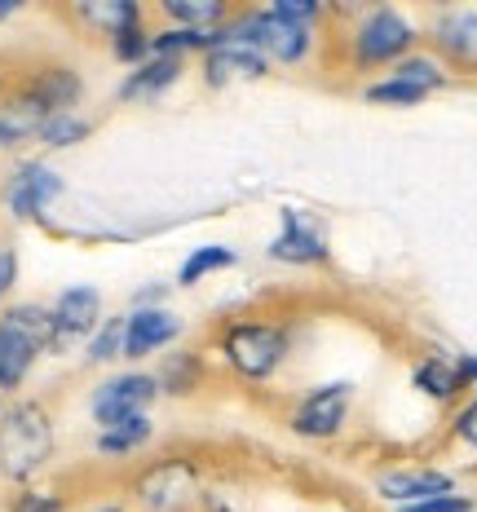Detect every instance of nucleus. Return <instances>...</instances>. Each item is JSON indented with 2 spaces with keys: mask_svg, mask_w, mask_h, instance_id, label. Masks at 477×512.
Masks as SVG:
<instances>
[{
  "mask_svg": "<svg viewBox=\"0 0 477 512\" xmlns=\"http://www.w3.org/2000/svg\"><path fill=\"white\" fill-rule=\"evenodd\" d=\"M424 98H429V93H420L416 84L394 80V76H380V80L363 84V102H371V106H389V111H407V106H420Z\"/></svg>",
  "mask_w": 477,
  "mask_h": 512,
  "instance_id": "bb28decb",
  "label": "nucleus"
},
{
  "mask_svg": "<svg viewBox=\"0 0 477 512\" xmlns=\"http://www.w3.org/2000/svg\"><path fill=\"white\" fill-rule=\"evenodd\" d=\"M155 420L151 415H133V420H120L111 429L93 433V455L98 460H137L142 451H151L155 442Z\"/></svg>",
  "mask_w": 477,
  "mask_h": 512,
  "instance_id": "6ab92c4d",
  "label": "nucleus"
},
{
  "mask_svg": "<svg viewBox=\"0 0 477 512\" xmlns=\"http://www.w3.org/2000/svg\"><path fill=\"white\" fill-rule=\"evenodd\" d=\"M349 76H371V71L398 67L407 53L424 49V31L416 18H407L394 5H363L354 9V23L341 36Z\"/></svg>",
  "mask_w": 477,
  "mask_h": 512,
  "instance_id": "7ed1b4c3",
  "label": "nucleus"
},
{
  "mask_svg": "<svg viewBox=\"0 0 477 512\" xmlns=\"http://www.w3.org/2000/svg\"><path fill=\"white\" fill-rule=\"evenodd\" d=\"M411 384H416L429 402H438V407H447V411H455L464 398H469V393L460 389V376H455L451 354H424V358H416V367H411Z\"/></svg>",
  "mask_w": 477,
  "mask_h": 512,
  "instance_id": "aec40b11",
  "label": "nucleus"
},
{
  "mask_svg": "<svg viewBox=\"0 0 477 512\" xmlns=\"http://www.w3.org/2000/svg\"><path fill=\"white\" fill-rule=\"evenodd\" d=\"M58 460V415L49 398L18 393L0 407V486H36Z\"/></svg>",
  "mask_w": 477,
  "mask_h": 512,
  "instance_id": "f257e3e1",
  "label": "nucleus"
},
{
  "mask_svg": "<svg viewBox=\"0 0 477 512\" xmlns=\"http://www.w3.org/2000/svg\"><path fill=\"white\" fill-rule=\"evenodd\" d=\"M182 336H186V318L173 305L124 309V362L164 358L168 349H177Z\"/></svg>",
  "mask_w": 477,
  "mask_h": 512,
  "instance_id": "ddd939ff",
  "label": "nucleus"
},
{
  "mask_svg": "<svg viewBox=\"0 0 477 512\" xmlns=\"http://www.w3.org/2000/svg\"><path fill=\"white\" fill-rule=\"evenodd\" d=\"M433 58L447 62V71H477V9H438L424 27Z\"/></svg>",
  "mask_w": 477,
  "mask_h": 512,
  "instance_id": "4468645a",
  "label": "nucleus"
},
{
  "mask_svg": "<svg viewBox=\"0 0 477 512\" xmlns=\"http://www.w3.org/2000/svg\"><path fill=\"white\" fill-rule=\"evenodd\" d=\"M151 23H137V27H124L120 36H111L106 40V53H111L115 62H120V67H142L146 58H151Z\"/></svg>",
  "mask_w": 477,
  "mask_h": 512,
  "instance_id": "cd10ccee",
  "label": "nucleus"
},
{
  "mask_svg": "<svg viewBox=\"0 0 477 512\" xmlns=\"http://www.w3.org/2000/svg\"><path fill=\"white\" fill-rule=\"evenodd\" d=\"M182 80H186V62H177V58H146L142 67L124 71V80L115 84V102H124V106L159 102L164 93H173Z\"/></svg>",
  "mask_w": 477,
  "mask_h": 512,
  "instance_id": "dca6fc26",
  "label": "nucleus"
},
{
  "mask_svg": "<svg viewBox=\"0 0 477 512\" xmlns=\"http://www.w3.org/2000/svg\"><path fill=\"white\" fill-rule=\"evenodd\" d=\"M53 314V332H58V358L71 349H84V340L102 327L106 318V296L93 283H67L58 296L49 301Z\"/></svg>",
  "mask_w": 477,
  "mask_h": 512,
  "instance_id": "9b49d317",
  "label": "nucleus"
},
{
  "mask_svg": "<svg viewBox=\"0 0 477 512\" xmlns=\"http://www.w3.org/2000/svg\"><path fill=\"white\" fill-rule=\"evenodd\" d=\"M84 512H133L124 499H106V504H93V508H84Z\"/></svg>",
  "mask_w": 477,
  "mask_h": 512,
  "instance_id": "f704fd0d",
  "label": "nucleus"
},
{
  "mask_svg": "<svg viewBox=\"0 0 477 512\" xmlns=\"http://www.w3.org/2000/svg\"><path fill=\"white\" fill-rule=\"evenodd\" d=\"M159 380V398H195L199 389L208 384V358L199 349H168L155 367Z\"/></svg>",
  "mask_w": 477,
  "mask_h": 512,
  "instance_id": "a211bd4d",
  "label": "nucleus"
},
{
  "mask_svg": "<svg viewBox=\"0 0 477 512\" xmlns=\"http://www.w3.org/2000/svg\"><path fill=\"white\" fill-rule=\"evenodd\" d=\"M296 345V327L288 318L252 314V318H226L212 327V354L243 384H270L288 367Z\"/></svg>",
  "mask_w": 477,
  "mask_h": 512,
  "instance_id": "f03ea898",
  "label": "nucleus"
},
{
  "mask_svg": "<svg viewBox=\"0 0 477 512\" xmlns=\"http://www.w3.org/2000/svg\"><path fill=\"white\" fill-rule=\"evenodd\" d=\"M67 14H71V23H76L80 31H89V36H98V40L120 36L124 27L151 23L142 0H80V5H71Z\"/></svg>",
  "mask_w": 477,
  "mask_h": 512,
  "instance_id": "f3484780",
  "label": "nucleus"
},
{
  "mask_svg": "<svg viewBox=\"0 0 477 512\" xmlns=\"http://www.w3.org/2000/svg\"><path fill=\"white\" fill-rule=\"evenodd\" d=\"M67 195V181L62 173L40 155H23L9 164L5 181H0V208L9 221L18 226H45L49 208Z\"/></svg>",
  "mask_w": 477,
  "mask_h": 512,
  "instance_id": "423d86ee",
  "label": "nucleus"
},
{
  "mask_svg": "<svg viewBox=\"0 0 477 512\" xmlns=\"http://www.w3.org/2000/svg\"><path fill=\"white\" fill-rule=\"evenodd\" d=\"M36 133H40V120H36V115L23 111V106H14L9 98L0 102V151L23 159L27 146H36Z\"/></svg>",
  "mask_w": 477,
  "mask_h": 512,
  "instance_id": "393cba45",
  "label": "nucleus"
},
{
  "mask_svg": "<svg viewBox=\"0 0 477 512\" xmlns=\"http://www.w3.org/2000/svg\"><path fill=\"white\" fill-rule=\"evenodd\" d=\"M394 512H477V499L469 495H442V499H424V504H407Z\"/></svg>",
  "mask_w": 477,
  "mask_h": 512,
  "instance_id": "2f4dec72",
  "label": "nucleus"
},
{
  "mask_svg": "<svg viewBox=\"0 0 477 512\" xmlns=\"http://www.w3.org/2000/svg\"><path fill=\"white\" fill-rule=\"evenodd\" d=\"M5 98L14 106H23V111H31L40 124H45L49 115L80 111L84 76H80V67H71V62L45 58V62H36L31 71H23V76H14V84H9Z\"/></svg>",
  "mask_w": 477,
  "mask_h": 512,
  "instance_id": "0eeeda50",
  "label": "nucleus"
},
{
  "mask_svg": "<svg viewBox=\"0 0 477 512\" xmlns=\"http://www.w3.org/2000/svg\"><path fill=\"white\" fill-rule=\"evenodd\" d=\"M98 133V120H89L84 111H62V115H49L36 133V146L40 151H76L89 137Z\"/></svg>",
  "mask_w": 477,
  "mask_h": 512,
  "instance_id": "5701e85b",
  "label": "nucleus"
},
{
  "mask_svg": "<svg viewBox=\"0 0 477 512\" xmlns=\"http://www.w3.org/2000/svg\"><path fill=\"white\" fill-rule=\"evenodd\" d=\"M204 495V464L186 451H173L137 468L129 477V499L124 504L133 512H195Z\"/></svg>",
  "mask_w": 477,
  "mask_h": 512,
  "instance_id": "39448f33",
  "label": "nucleus"
},
{
  "mask_svg": "<svg viewBox=\"0 0 477 512\" xmlns=\"http://www.w3.org/2000/svg\"><path fill=\"white\" fill-rule=\"evenodd\" d=\"M274 265H288V270H318V265L332 261V243H327V230L314 212L301 208H283L279 212V234L265 248Z\"/></svg>",
  "mask_w": 477,
  "mask_h": 512,
  "instance_id": "9d476101",
  "label": "nucleus"
},
{
  "mask_svg": "<svg viewBox=\"0 0 477 512\" xmlns=\"http://www.w3.org/2000/svg\"><path fill=\"white\" fill-rule=\"evenodd\" d=\"M239 5L230 0H159L155 14L164 18V27H190V31H217L235 18Z\"/></svg>",
  "mask_w": 477,
  "mask_h": 512,
  "instance_id": "412c9836",
  "label": "nucleus"
},
{
  "mask_svg": "<svg viewBox=\"0 0 477 512\" xmlns=\"http://www.w3.org/2000/svg\"><path fill=\"white\" fill-rule=\"evenodd\" d=\"M155 402H159L155 371L124 367V371H111L106 380L93 384V393H89V420L98 424V429H111V424L133 420V415H151Z\"/></svg>",
  "mask_w": 477,
  "mask_h": 512,
  "instance_id": "1a4fd4ad",
  "label": "nucleus"
},
{
  "mask_svg": "<svg viewBox=\"0 0 477 512\" xmlns=\"http://www.w3.org/2000/svg\"><path fill=\"white\" fill-rule=\"evenodd\" d=\"M71 499L67 490H53V486H23L5 499V512H67Z\"/></svg>",
  "mask_w": 477,
  "mask_h": 512,
  "instance_id": "c85d7f7f",
  "label": "nucleus"
},
{
  "mask_svg": "<svg viewBox=\"0 0 477 512\" xmlns=\"http://www.w3.org/2000/svg\"><path fill=\"white\" fill-rule=\"evenodd\" d=\"M40 358H58V332L45 301H9L0 309V398H18Z\"/></svg>",
  "mask_w": 477,
  "mask_h": 512,
  "instance_id": "20e7f679",
  "label": "nucleus"
},
{
  "mask_svg": "<svg viewBox=\"0 0 477 512\" xmlns=\"http://www.w3.org/2000/svg\"><path fill=\"white\" fill-rule=\"evenodd\" d=\"M18 279H23V256H18L14 243H0V309L14 301Z\"/></svg>",
  "mask_w": 477,
  "mask_h": 512,
  "instance_id": "7c9ffc66",
  "label": "nucleus"
},
{
  "mask_svg": "<svg viewBox=\"0 0 477 512\" xmlns=\"http://www.w3.org/2000/svg\"><path fill=\"white\" fill-rule=\"evenodd\" d=\"M349 411H354V384L327 380L305 389L288 411V433L301 442H332L349 429Z\"/></svg>",
  "mask_w": 477,
  "mask_h": 512,
  "instance_id": "6e6552de",
  "label": "nucleus"
},
{
  "mask_svg": "<svg viewBox=\"0 0 477 512\" xmlns=\"http://www.w3.org/2000/svg\"><path fill=\"white\" fill-rule=\"evenodd\" d=\"M455 362V376H460V389L473 393L477 389V354H451Z\"/></svg>",
  "mask_w": 477,
  "mask_h": 512,
  "instance_id": "72a5a7b5",
  "label": "nucleus"
},
{
  "mask_svg": "<svg viewBox=\"0 0 477 512\" xmlns=\"http://www.w3.org/2000/svg\"><path fill=\"white\" fill-rule=\"evenodd\" d=\"M168 292H173L168 283H146V287H137V292L129 296V309H155V305H168Z\"/></svg>",
  "mask_w": 477,
  "mask_h": 512,
  "instance_id": "473e14b6",
  "label": "nucleus"
},
{
  "mask_svg": "<svg viewBox=\"0 0 477 512\" xmlns=\"http://www.w3.org/2000/svg\"><path fill=\"white\" fill-rule=\"evenodd\" d=\"M239 265V252L230 243H199L186 252V261L177 265V287H199L212 274H226Z\"/></svg>",
  "mask_w": 477,
  "mask_h": 512,
  "instance_id": "4be33fe9",
  "label": "nucleus"
},
{
  "mask_svg": "<svg viewBox=\"0 0 477 512\" xmlns=\"http://www.w3.org/2000/svg\"><path fill=\"white\" fill-rule=\"evenodd\" d=\"M18 9H23V5H18V0H0V27H5L9 18L18 14Z\"/></svg>",
  "mask_w": 477,
  "mask_h": 512,
  "instance_id": "c9c22d12",
  "label": "nucleus"
},
{
  "mask_svg": "<svg viewBox=\"0 0 477 512\" xmlns=\"http://www.w3.org/2000/svg\"><path fill=\"white\" fill-rule=\"evenodd\" d=\"M371 490H376V499H385V504L407 508V504H424V499L460 495V477L438 464H398V468L376 473Z\"/></svg>",
  "mask_w": 477,
  "mask_h": 512,
  "instance_id": "f8f14e48",
  "label": "nucleus"
},
{
  "mask_svg": "<svg viewBox=\"0 0 477 512\" xmlns=\"http://www.w3.org/2000/svg\"><path fill=\"white\" fill-rule=\"evenodd\" d=\"M385 76L416 84V89H420V93H429V98H433V93H442V89H447V84L455 80L451 71H447V62H442V58H433L429 49L407 53V58H402L398 67H389V71H385Z\"/></svg>",
  "mask_w": 477,
  "mask_h": 512,
  "instance_id": "b1692460",
  "label": "nucleus"
},
{
  "mask_svg": "<svg viewBox=\"0 0 477 512\" xmlns=\"http://www.w3.org/2000/svg\"><path fill=\"white\" fill-rule=\"evenodd\" d=\"M124 362V314H106L102 327L84 340V367H115Z\"/></svg>",
  "mask_w": 477,
  "mask_h": 512,
  "instance_id": "a878e982",
  "label": "nucleus"
},
{
  "mask_svg": "<svg viewBox=\"0 0 477 512\" xmlns=\"http://www.w3.org/2000/svg\"><path fill=\"white\" fill-rule=\"evenodd\" d=\"M447 446H455V451H477V389L451 411V420H447Z\"/></svg>",
  "mask_w": 477,
  "mask_h": 512,
  "instance_id": "c756f323",
  "label": "nucleus"
},
{
  "mask_svg": "<svg viewBox=\"0 0 477 512\" xmlns=\"http://www.w3.org/2000/svg\"><path fill=\"white\" fill-rule=\"evenodd\" d=\"M265 76H270V62H265L257 49L230 45V40L199 58V80H204L208 89H235V84H252Z\"/></svg>",
  "mask_w": 477,
  "mask_h": 512,
  "instance_id": "2eb2a0df",
  "label": "nucleus"
}]
</instances>
